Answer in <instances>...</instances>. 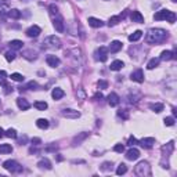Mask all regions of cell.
I'll return each mask as SVG.
<instances>
[{
  "label": "cell",
  "instance_id": "d6986e66",
  "mask_svg": "<svg viewBox=\"0 0 177 177\" xmlns=\"http://www.w3.org/2000/svg\"><path fill=\"white\" fill-rule=\"evenodd\" d=\"M51 95H53V98L54 100H61L65 95V93H64L63 88H60V87H56L54 90L51 92Z\"/></svg>",
  "mask_w": 177,
  "mask_h": 177
},
{
  "label": "cell",
  "instance_id": "816d5d0a",
  "mask_svg": "<svg viewBox=\"0 0 177 177\" xmlns=\"http://www.w3.org/2000/svg\"><path fill=\"white\" fill-rule=\"evenodd\" d=\"M3 136H4V130H3V129H2V127H0V138L3 137Z\"/></svg>",
  "mask_w": 177,
  "mask_h": 177
},
{
  "label": "cell",
  "instance_id": "7bdbcfd3",
  "mask_svg": "<svg viewBox=\"0 0 177 177\" xmlns=\"http://www.w3.org/2000/svg\"><path fill=\"white\" fill-rule=\"evenodd\" d=\"M137 144V140H136V137H129V141H127V145H130V147H134V145Z\"/></svg>",
  "mask_w": 177,
  "mask_h": 177
},
{
  "label": "cell",
  "instance_id": "6da1fadb",
  "mask_svg": "<svg viewBox=\"0 0 177 177\" xmlns=\"http://www.w3.org/2000/svg\"><path fill=\"white\" fill-rule=\"evenodd\" d=\"M167 39V32L161 28H152L148 31L147 36H145V42L148 44H159V43L165 42Z\"/></svg>",
  "mask_w": 177,
  "mask_h": 177
},
{
  "label": "cell",
  "instance_id": "f546056e",
  "mask_svg": "<svg viewBox=\"0 0 177 177\" xmlns=\"http://www.w3.org/2000/svg\"><path fill=\"white\" fill-rule=\"evenodd\" d=\"M151 109L154 112H156V114H159V112L163 111V104H161V102H156V104H151Z\"/></svg>",
  "mask_w": 177,
  "mask_h": 177
},
{
  "label": "cell",
  "instance_id": "11a10c76",
  "mask_svg": "<svg viewBox=\"0 0 177 177\" xmlns=\"http://www.w3.org/2000/svg\"><path fill=\"white\" fill-rule=\"evenodd\" d=\"M60 2H65V0H60Z\"/></svg>",
  "mask_w": 177,
  "mask_h": 177
},
{
  "label": "cell",
  "instance_id": "f6af8a7d",
  "mask_svg": "<svg viewBox=\"0 0 177 177\" xmlns=\"http://www.w3.org/2000/svg\"><path fill=\"white\" fill-rule=\"evenodd\" d=\"M35 87H37V83H36V82H33V80H32V82L28 83V86H26V87L21 88V90H25V88H32V90H33Z\"/></svg>",
  "mask_w": 177,
  "mask_h": 177
},
{
  "label": "cell",
  "instance_id": "c3c4849f",
  "mask_svg": "<svg viewBox=\"0 0 177 177\" xmlns=\"http://www.w3.org/2000/svg\"><path fill=\"white\" fill-rule=\"evenodd\" d=\"M4 85H6V83H4ZM4 92H6V94H8L10 92H13V87L8 86V85H6V90H4Z\"/></svg>",
  "mask_w": 177,
  "mask_h": 177
},
{
  "label": "cell",
  "instance_id": "2e32d148",
  "mask_svg": "<svg viewBox=\"0 0 177 177\" xmlns=\"http://www.w3.org/2000/svg\"><path fill=\"white\" fill-rule=\"evenodd\" d=\"M88 25L92 26V28H101V26H104V22H102L101 20H98V18L90 17V18H88Z\"/></svg>",
  "mask_w": 177,
  "mask_h": 177
},
{
  "label": "cell",
  "instance_id": "f35d334b",
  "mask_svg": "<svg viewBox=\"0 0 177 177\" xmlns=\"http://www.w3.org/2000/svg\"><path fill=\"white\" fill-rule=\"evenodd\" d=\"M114 151L115 152H121V154H122V152L125 151V145H123V144H116L114 147Z\"/></svg>",
  "mask_w": 177,
  "mask_h": 177
},
{
  "label": "cell",
  "instance_id": "ffe728a7",
  "mask_svg": "<svg viewBox=\"0 0 177 177\" xmlns=\"http://www.w3.org/2000/svg\"><path fill=\"white\" fill-rule=\"evenodd\" d=\"M174 58V53L170 51V50H165V51H162L161 54V58L159 60H163V61H170V60Z\"/></svg>",
  "mask_w": 177,
  "mask_h": 177
},
{
  "label": "cell",
  "instance_id": "74e56055",
  "mask_svg": "<svg viewBox=\"0 0 177 177\" xmlns=\"http://www.w3.org/2000/svg\"><path fill=\"white\" fill-rule=\"evenodd\" d=\"M7 80V73L4 71H0V85H4Z\"/></svg>",
  "mask_w": 177,
  "mask_h": 177
},
{
  "label": "cell",
  "instance_id": "4fadbf2b",
  "mask_svg": "<svg viewBox=\"0 0 177 177\" xmlns=\"http://www.w3.org/2000/svg\"><path fill=\"white\" fill-rule=\"evenodd\" d=\"M130 18H131V21H133V22H138V24L144 22V17L141 15L140 11H131Z\"/></svg>",
  "mask_w": 177,
  "mask_h": 177
},
{
  "label": "cell",
  "instance_id": "7402d4cb",
  "mask_svg": "<svg viewBox=\"0 0 177 177\" xmlns=\"http://www.w3.org/2000/svg\"><path fill=\"white\" fill-rule=\"evenodd\" d=\"M7 14H8V17L13 18V20H20L21 17H22V13H21L20 10H17V8H11Z\"/></svg>",
  "mask_w": 177,
  "mask_h": 177
},
{
  "label": "cell",
  "instance_id": "e0dca14e",
  "mask_svg": "<svg viewBox=\"0 0 177 177\" xmlns=\"http://www.w3.org/2000/svg\"><path fill=\"white\" fill-rule=\"evenodd\" d=\"M17 105H18V108L22 109V111H26V109H29V102L26 101L25 98H22V97H20V98H17Z\"/></svg>",
  "mask_w": 177,
  "mask_h": 177
},
{
  "label": "cell",
  "instance_id": "5b68a950",
  "mask_svg": "<svg viewBox=\"0 0 177 177\" xmlns=\"http://www.w3.org/2000/svg\"><path fill=\"white\" fill-rule=\"evenodd\" d=\"M3 167L6 169V170L11 172V173H18V172L22 170V166H21L18 162L11 161V159H8V161L4 162V163H3Z\"/></svg>",
  "mask_w": 177,
  "mask_h": 177
},
{
  "label": "cell",
  "instance_id": "f1b7e54d",
  "mask_svg": "<svg viewBox=\"0 0 177 177\" xmlns=\"http://www.w3.org/2000/svg\"><path fill=\"white\" fill-rule=\"evenodd\" d=\"M47 102H44V101H36L35 102V108L36 109H39V111H44V109H47Z\"/></svg>",
  "mask_w": 177,
  "mask_h": 177
},
{
  "label": "cell",
  "instance_id": "8d00e7d4",
  "mask_svg": "<svg viewBox=\"0 0 177 177\" xmlns=\"http://www.w3.org/2000/svg\"><path fill=\"white\" fill-rule=\"evenodd\" d=\"M165 125L166 126H173L174 125V118L173 116H167V118H165Z\"/></svg>",
  "mask_w": 177,
  "mask_h": 177
},
{
  "label": "cell",
  "instance_id": "4316f807",
  "mask_svg": "<svg viewBox=\"0 0 177 177\" xmlns=\"http://www.w3.org/2000/svg\"><path fill=\"white\" fill-rule=\"evenodd\" d=\"M121 18H122L121 15L111 17V18H109V21H108V25H109V26H115V25H118V24L121 22Z\"/></svg>",
  "mask_w": 177,
  "mask_h": 177
},
{
  "label": "cell",
  "instance_id": "ba28073f",
  "mask_svg": "<svg viewBox=\"0 0 177 177\" xmlns=\"http://www.w3.org/2000/svg\"><path fill=\"white\" fill-rule=\"evenodd\" d=\"M64 118H69V119H78L80 116V112L76 111V109H72V108H66L61 112Z\"/></svg>",
  "mask_w": 177,
  "mask_h": 177
},
{
  "label": "cell",
  "instance_id": "484cf974",
  "mask_svg": "<svg viewBox=\"0 0 177 177\" xmlns=\"http://www.w3.org/2000/svg\"><path fill=\"white\" fill-rule=\"evenodd\" d=\"M141 36H143V32L141 31H136L134 33H131L130 36H129V40L130 42H137V40L141 39Z\"/></svg>",
  "mask_w": 177,
  "mask_h": 177
},
{
  "label": "cell",
  "instance_id": "d6a6232c",
  "mask_svg": "<svg viewBox=\"0 0 177 177\" xmlns=\"http://www.w3.org/2000/svg\"><path fill=\"white\" fill-rule=\"evenodd\" d=\"M11 80H15V82H24V76L21 73H11Z\"/></svg>",
  "mask_w": 177,
  "mask_h": 177
},
{
  "label": "cell",
  "instance_id": "e575fe53",
  "mask_svg": "<svg viewBox=\"0 0 177 177\" xmlns=\"http://www.w3.org/2000/svg\"><path fill=\"white\" fill-rule=\"evenodd\" d=\"M4 136H7L8 138H17V131L14 130V129H8V130L6 131V134Z\"/></svg>",
  "mask_w": 177,
  "mask_h": 177
},
{
  "label": "cell",
  "instance_id": "277c9868",
  "mask_svg": "<svg viewBox=\"0 0 177 177\" xmlns=\"http://www.w3.org/2000/svg\"><path fill=\"white\" fill-rule=\"evenodd\" d=\"M43 47L44 49H60L61 47V40L57 36H49L43 42Z\"/></svg>",
  "mask_w": 177,
  "mask_h": 177
},
{
  "label": "cell",
  "instance_id": "cb8c5ba5",
  "mask_svg": "<svg viewBox=\"0 0 177 177\" xmlns=\"http://www.w3.org/2000/svg\"><path fill=\"white\" fill-rule=\"evenodd\" d=\"M36 126L39 129H43V130H44V129H47L50 126V123H49V121H47V119H37V121H36Z\"/></svg>",
  "mask_w": 177,
  "mask_h": 177
},
{
  "label": "cell",
  "instance_id": "8992f818",
  "mask_svg": "<svg viewBox=\"0 0 177 177\" xmlns=\"http://www.w3.org/2000/svg\"><path fill=\"white\" fill-rule=\"evenodd\" d=\"M53 25L56 28L57 32L63 33L65 31V26H64V18L61 17V14H57V15L53 17Z\"/></svg>",
  "mask_w": 177,
  "mask_h": 177
},
{
  "label": "cell",
  "instance_id": "52a82bcc",
  "mask_svg": "<svg viewBox=\"0 0 177 177\" xmlns=\"http://www.w3.org/2000/svg\"><path fill=\"white\" fill-rule=\"evenodd\" d=\"M95 58L101 61V63H105L107 60H108V49H105V47H100L97 51H95Z\"/></svg>",
  "mask_w": 177,
  "mask_h": 177
},
{
  "label": "cell",
  "instance_id": "30bf717a",
  "mask_svg": "<svg viewBox=\"0 0 177 177\" xmlns=\"http://www.w3.org/2000/svg\"><path fill=\"white\" fill-rule=\"evenodd\" d=\"M40 32H42V29H40L37 25H32L31 28H28L26 29V36L28 37H37L40 35Z\"/></svg>",
  "mask_w": 177,
  "mask_h": 177
},
{
  "label": "cell",
  "instance_id": "7c38bea8",
  "mask_svg": "<svg viewBox=\"0 0 177 177\" xmlns=\"http://www.w3.org/2000/svg\"><path fill=\"white\" fill-rule=\"evenodd\" d=\"M46 61L50 66H53V68H56V66H58L60 64H61V61H60V58L57 56H47Z\"/></svg>",
  "mask_w": 177,
  "mask_h": 177
},
{
  "label": "cell",
  "instance_id": "db71d44e",
  "mask_svg": "<svg viewBox=\"0 0 177 177\" xmlns=\"http://www.w3.org/2000/svg\"><path fill=\"white\" fill-rule=\"evenodd\" d=\"M22 2H29V0H22Z\"/></svg>",
  "mask_w": 177,
  "mask_h": 177
},
{
  "label": "cell",
  "instance_id": "603a6c76",
  "mask_svg": "<svg viewBox=\"0 0 177 177\" xmlns=\"http://www.w3.org/2000/svg\"><path fill=\"white\" fill-rule=\"evenodd\" d=\"M8 44H10L11 50H20V49H22V46H24V43L21 42V40H11Z\"/></svg>",
  "mask_w": 177,
  "mask_h": 177
},
{
  "label": "cell",
  "instance_id": "ab89813d",
  "mask_svg": "<svg viewBox=\"0 0 177 177\" xmlns=\"http://www.w3.org/2000/svg\"><path fill=\"white\" fill-rule=\"evenodd\" d=\"M86 137H87V133H82L80 136H76V137L73 138V141H75V143H80V141L85 140Z\"/></svg>",
  "mask_w": 177,
  "mask_h": 177
},
{
  "label": "cell",
  "instance_id": "5bb4252c",
  "mask_svg": "<svg viewBox=\"0 0 177 177\" xmlns=\"http://www.w3.org/2000/svg\"><path fill=\"white\" fill-rule=\"evenodd\" d=\"M119 101H121V98H119V95L116 94V93H111V94L108 95V104L111 105V107H116V105L119 104Z\"/></svg>",
  "mask_w": 177,
  "mask_h": 177
},
{
  "label": "cell",
  "instance_id": "d4e9b609",
  "mask_svg": "<svg viewBox=\"0 0 177 177\" xmlns=\"http://www.w3.org/2000/svg\"><path fill=\"white\" fill-rule=\"evenodd\" d=\"M13 152V147L10 144H0V154H10Z\"/></svg>",
  "mask_w": 177,
  "mask_h": 177
},
{
  "label": "cell",
  "instance_id": "9c48e42d",
  "mask_svg": "<svg viewBox=\"0 0 177 177\" xmlns=\"http://www.w3.org/2000/svg\"><path fill=\"white\" fill-rule=\"evenodd\" d=\"M130 79L133 80V82L143 83L144 82V72H143V69H136L134 72H131Z\"/></svg>",
  "mask_w": 177,
  "mask_h": 177
},
{
  "label": "cell",
  "instance_id": "d590c367",
  "mask_svg": "<svg viewBox=\"0 0 177 177\" xmlns=\"http://www.w3.org/2000/svg\"><path fill=\"white\" fill-rule=\"evenodd\" d=\"M49 8H50V14H51L53 17L57 15V14H60V13H58V7H57L56 4H50Z\"/></svg>",
  "mask_w": 177,
  "mask_h": 177
},
{
  "label": "cell",
  "instance_id": "1f68e13d",
  "mask_svg": "<svg viewBox=\"0 0 177 177\" xmlns=\"http://www.w3.org/2000/svg\"><path fill=\"white\" fill-rule=\"evenodd\" d=\"M126 172H127V166H126L125 163H121L118 166V169H116V174L118 176H122V174H125Z\"/></svg>",
  "mask_w": 177,
  "mask_h": 177
},
{
  "label": "cell",
  "instance_id": "7dc6e473",
  "mask_svg": "<svg viewBox=\"0 0 177 177\" xmlns=\"http://www.w3.org/2000/svg\"><path fill=\"white\" fill-rule=\"evenodd\" d=\"M40 143H42V140H40V138H37V137L32 138V144H33V145H39Z\"/></svg>",
  "mask_w": 177,
  "mask_h": 177
},
{
  "label": "cell",
  "instance_id": "4dcf8cb0",
  "mask_svg": "<svg viewBox=\"0 0 177 177\" xmlns=\"http://www.w3.org/2000/svg\"><path fill=\"white\" fill-rule=\"evenodd\" d=\"M37 166L39 167H44V169H51V163H50V161L49 159H42V161L37 163Z\"/></svg>",
  "mask_w": 177,
  "mask_h": 177
},
{
  "label": "cell",
  "instance_id": "3957f363",
  "mask_svg": "<svg viewBox=\"0 0 177 177\" xmlns=\"http://www.w3.org/2000/svg\"><path fill=\"white\" fill-rule=\"evenodd\" d=\"M134 172L137 176L145 177V176H151V166L147 161H141L137 163V166L134 167Z\"/></svg>",
  "mask_w": 177,
  "mask_h": 177
},
{
  "label": "cell",
  "instance_id": "83f0119b",
  "mask_svg": "<svg viewBox=\"0 0 177 177\" xmlns=\"http://www.w3.org/2000/svg\"><path fill=\"white\" fill-rule=\"evenodd\" d=\"M159 61H161L159 58H152V60H150V63L147 64V68H148V69H154V68H156V66L159 65Z\"/></svg>",
  "mask_w": 177,
  "mask_h": 177
},
{
  "label": "cell",
  "instance_id": "ac0fdd59",
  "mask_svg": "<svg viewBox=\"0 0 177 177\" xmlns=\"http://www.w3.org/2000/svg\"><path fill=\"white\" fill-rule=\"evenodd\" d=\"M140 144L143 145V147H145V148H151V147H154V144H155V138L145 137V138H143V140L140 141Z\"/></svg>",
  "mask_w": 177,
  "mask_h": 177
},
{
  "label": "cell",
  "instance_id": "ee69618b",
  "mask_svg": "<svg viewBox=\"0 0 177 177\" xmlns=\"http://www.w3.org/2000/svg\"><path fill=\"white\" fill-rule=\"evenodd\" d=\"M4 8H8V3L6 0H0V11H3Z\"/></svg>",
  "mask_w": 177,
  "mask_h": 177
},
{
  "label": "cell",
  "instance_id": "8fae6325",
  "mask_svg": "<svg viewBox=\"0 0 177 177\" xmlns=\"http://www.w3.org/2000/svg\"><path fill=\"white\" fill-rule=\"evenodd\" d=\"M138 156H140V151L134 147H131L130 150L126 152V158H127L129 161H136V159H138Z\"/></svg>",
  "mask_w": 177,
  "mask_h": 177
},
{
  "label": "cell",
  "instance_id": "60d3db41",
  "mask_svg": "<svg viewBox=\"0 0 177 177\" xmlns=\"http://www.w3.org/2000/svg\"><path fill=\"white\" fill-rule=\"evenodd\" d=\"M97 86H98V88L104 90V88H107V87H108V82H105V80H98Z\"/></svg>",
  "mask_w": 177,
  "mask_h": 177
},
{
  "label": "cell",
  "instance_id": "f5cc1de1",
  "mask_svg": "<svg viewBox=\"0 0 177 177\" xmlns=\"http://www.w3.org/2000/svg\"><path fill=\"white\" fill-rule=\"evenodd\" d=\"M172 2H173V3H176V2H177V0H172Z\"/></svg>",
  "mask_w": 177,
  "mask_h": 177
},
{
  "label": "cell",
  "instance_id": "f907efd6",
  "mask_svg": "<svg viewBox=\"0 0 177 177\" xmlns=\"http://www.w3.org/2000/svg\"><path fill=\"white\" fill-rule=\"evenodd\" d=\"M79 97H80V98H85V93H83L82 88H79Z\"/></svg>",
  "mask_w": 177,
  "mask_h": 177
},
{
  "label": "cell",
  "instance_id": "b9f144b4",
  "mask_svg": "<svg viewBox=\"0 0 177 177\" xmlns=\"http://www.w3.org/2000/svg\"><path fill=\"white\" fill-rule=\"evenodd\" d=\"M109 169H112V163L111 162H104L101 166V170H109Z\"/></svg>",
  "mask_w": 177,
  "mask_h": 177
},
{
  "label": "cell",
  "instance_id": "44dd1931",
  "mask_svg": "<svg viewBox=\"0 0 177 177\" xmlns=\"http://www.w3.org/2000/svg\"><path fill=\"white\" fill-rule=\"evenodd\" d=\"M125 66V64H123V61H121V60H115L114 63L111 64V71H121L122 68Z\"/></svg>",
  "mask_w": 177,
  "mask_h": 177
},
{
  "label": "cell",
  "instance_id": "681fc988",
  "mask_svg": "<svg viewBox=\"0 0 177 177\" xmlns=\"http://www.w3.org/2000/svg\"><path fill=\"white\" fill-rule=\"evenodd\" d=\"M94 98L95 100H102V94H101V93H97V94L94 95Z\"/></svg>",
  "mask_w": 177,
  "mask_h": 177
},
{
  "label": "cell",
  "instance_id": "9a60e30c",
  "mask_svg": "<svg viewBox=\"0 0 177 177\" xmlns=\"http://www.w3.org/2000/svg\"><path fill=\"white\" fill-rule=\"evenodd\" d=\"M122 47H123L122 42H119V40H114V42L111 43V46H109L108 51H111V53H118L119 50H122Z\"/></svg>",
  "mask_w": 177,
  "mask_h": 177
},
{
  "label": "cell",
  "instance_id": "7a4b0ae2",
  "mask_svg": "<svg viewBox=\"0 0 177 177\" xmlns=\"http://www.w3.org/2000/svg\"><path fill=\"white\" fill-rule=\"evenodd\" d=\"M154 18L156 21H169L170 24H173L174 21H176V14H174V11H170V10H161L158 11V13H155Z\"/></svg>",
  "mask_w": 177,
  "mask_h": 177
},
{
  "label": "cell",
  "instance_id": "836d02e7",
  "mask_svg": "<svg viewBox=\"0 0 177 177\" xmlns=\"http://www.w3.org/2000/svg\"><path fill=\"white\" fill-rule=\"evenodd\" d=\"M15 53H14V50H11V51H7L6 53V60L7 61H14L15 60Z\"/></svg>",
  "mask_w": 177,
  "mask_h": 177
},
{
  "label": "cell",
  "instance_id": "bcb514c9",
  "mask_svg": "<svg viewBox=\"0 0 177 177\" xmlns=\"http://www.w3.org/2000/svg\"><path fill=\"white\" fill-rule=\"evenodd\" d=\"M118 116H121V118H123V119H127L129 118V114L126 111H122V109H121V111L118 112Z\"/></svg>",
  "mask_w": 177,
  "mask_h": 177
}]
</instances>
